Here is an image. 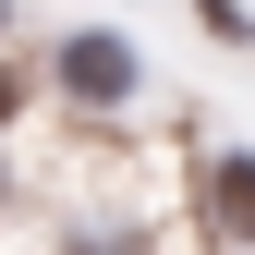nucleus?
Wrapping results in <instances>:
<instances>
[{
	"label": "nucleus",
	"instance_id": "nucleus-1",
	"mask_svg": "<svg viewBox=\"0 0 255 255\" xmlns=\"http://www.w3.org/2000/svg\"><path fill=\"white\" fill-rule=\"evenodd\" d=\"M61 85H73V98H134V49L122 37H73L61 49Z\"/></svg>",
	"mask_w": 255,
	"mask_h": 255
},
{
	"label": "nucleus",
	"instance_id": "nucleus-2",
	"mask_svg": "<svg viewBox=\"0 0 255 255\" xmlns=\"http://www.w3.org/2000/svg\"><path fill=\"white\" fill-rule=\"evenodd\" d=\"M207 219L231 243H255V158H219V170H207Z\"/></svg>",
	"mask_w": 255,
	"mask_h": 255
}]
</instances>
